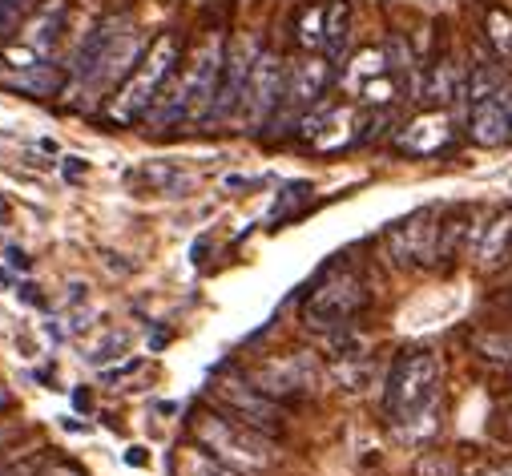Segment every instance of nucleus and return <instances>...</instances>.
I'll return each instance as SVG.
<instances>
[{"instance_id": "obj_38", "label": "nucleus", "mask_w": 512, "mask_h": 476, "mask_svg": "<svg viewBox=\"0 0 512 476\" xmlns=\"http://www.w3.org/2000/svg\"><path fill=\"white\" fill-rule=\"evenodd\" d=\"M125 460H130L134 468H142V464H146L150 456H146V448H130V452H125Z\"/></svg>"}, {"instance_id": "obj_4", "label": "nucleus", "mask_w": 512, "mask_h": 476, "mask_svg": "<svg viewBox=\"0 0 512 476\" xmlns=\"http://www.w3.org/2000/svg\"><path fill=\"white\" fill-rule=\"evenodd\" d=\"M367 303H371V291H367L363 275L339 267L323 283H315L311 295L303 299V327L327 335L335 327H347L359 311H367Z\"/></svg>"}, {"instance_id": "obj_17", "label": "nucleus", "mask_w": 512, "mask_h": 476, "mask_svg": "<svg viewBox=\"0 0 512 476\" xmlns=\"http://www.w3.org/2000/svg\"><path fill=\"white\" fill-rule=\"evenodd\" d=\"M448 142H452L448 113H444V109H432V113L416 117L412 126H404V130H400L396 150H404V154H440Z\"/></svg>"}, {"instance_id": "obj_13", "label": "nucleus", "mask_w": 512, "mask_h": 476, "mask_svg": "<svg viewBox=\"0 0 512 476\" xmlns=\"http://www.w3.org/2000/svg\"><path fill=\"white\" fill-rule=\"evenodd\" d=\"M512 255V206H500L496 214H488L476 230L472 243V259L480 271H496L504 267V259Z\"/></svg>"}, {"instance_id": "obj_42", "label": "nucleus", "mask_w": 512, "mask_h": 476, "mask_svg": "<svg viewBox=\"0 0 512 476\" xmlns=\"http://www.w3.org/2000/svg\"><path fill=\"white\" fill-rule=\"evenodd\" d=\"M9 440H13V432H9V428H0V448H5Z\"/></svg>"}, {"instance_id": "obj_19", "label": "nucleus", "mask_w": 512, "mask_h": 476, "mask_svg": "<svg viewBox=\"0 0 512 476\" xmlns=\"http://www.w3.org/2000/svg\"><path fill=\"white\" fill-rule=\"evenodd\" d=\"M420 97H424L428 105H436V109L452 105V97H464V77H460V69L452 65L448 53L432 57V61L420 69Z\"/></svg>"}, {"instance_id": "obj_26", "label": "nucleus", "mask_w": 512, "mask_h": 476, "mask_svg": "<svg viewBox=\"0 0 512 476\" xmlns=\"http://www.w3.org/2000/svg\"><path fill=\"white\" fill-rule=\"evenodd\" d=\"M484 41L492 45V53L500 61H512V13L500 5L484 9Z\"/></svg>"}, {"instance_id": "obj_18", "label": "nucleus", "mask_w": 512, "mask_h": 476, "mask_svg": "<svg viewBox=\"0 0 512 476\" xmlns=\"http://www.w3.org/2000/svg\"><path fill=\"white\" fill-rule=\"evenodd\" d=\"M476 230H480L476 206H456V210H448V214L440 218V226H436V263H452V259L464 251V243H476Z\"/></svg>"}, {"instance_id": "obj_29", "label": "nucleus", "mask_w": 512, "mask_h": 476, "mask_svg": "<svg viewBox=\"0 0 512 476\" xmlns=\"http://www.w3.org/2000/svg\"><path fill=\"white\" fill-rule=\"evenodd\" d=\"M307 194H311V186H307V182H291V186L283 190V198L275 202V214H271V222H283V218L291 214V206H299Z\"/></svg>"}, {"instance_id": "obj_3", "label": "nucleus", "mask_w": 512, "mask_h": 476, "mask_svg": "<svg viewBox=\"0 0 512 476\" xmlns=\"http://www.w3.org/2000/svg\"><path fill=\"white\" fill-rule=\"evenodd\" d=\"M436 380H440V368L428 347L400 351L388 380H383V416H388V424L416 420L436 400Z\"/></svg>"}, {"instance_id": "obj_16", "label": "nucleus", "mask_w": 512, "mask_h": 476, "mask_svg": "<svg viewBox=\"0 0 512 476\" xmlns=\"http://www.w3.org/2000/svg\"><path fill=\"white\" fill-rule=\"evenodd\" d=\"M65 21H69V0H41V5L29 13L25 45L37 57H53V49H57V41L65 33Z\"/></svg>"}, {"instance_id": "obj_11", "label": "nucleus", "mask_w": 512, "mask_h": 476, "mask_svg": "<svg viewBox=\"0 0 512 476\" xmlns=\"http://www.w3.org/2000/svg\"><path fill=\"white\" fill-rule=\"evenodd\" d=\"M263 45L250 41V37H238L226 45V65H222V81H218V97H214V109H210V122L206 126H222L230 117L242 113V101H246V85H250V73H254V61H259Z\"/></svg>"}, {"instance_id": "obj_31", "label": "nucleus", "mask_w": 512, "mask_h": 476, "mask_svg": "<svg viewBox=\"0 0 512 476\" xmlns=\"http://www.w3.org/2000/svg\"><path fill=\"white\" fill-rule=\"evenodd\" d=\"M142 364H146V360H142V355H134V360H125L121 368H105V380H109V384H113V380H125V376H134V372H142Z\"/></svg>"}, {"instance_id": "obj_8", "label": "nucleus", "mask_w": 512, "mask_h": 476, "mask_svg": "<svg viewBox=\"0 0 512 476\" xmlns=\"http://www.w3.org/2000/svg\"><path fill=\"white\" fill-rule=\"evenodd\" d=\"M226 37L222 33H210L190 65L182 69V81H186V97H190V122L194 126H206L210 122V109H214V97H218V81H222V65H226Z\"/></svg>"}, {"instance_id": "obj_40", "label": "nucleus", "mask_w": 512, "mask_h": 476, "mask_svg": "<svg viewBox=\"0 0 512 476\" xmlns=\"http://www.w3.org/2000/svg\"><path fill=\"white\" fill-rule=\"evenodd\" d=\"M13 218V210H9V202L5 198H0V222H9Z\"/></svg>"}, {"instance_id": "obj_30", "label": "nucleus", "mask_w": 512, "mask_h": 476, "mask_svg": "<svg viewBox=\"0 0 512 476\" xmlns=\"http://www.w3.org/2000/svg\"><path fill=\"white\" fill-rule=\"evenodd\" d=\"M492 432H496L504 444H512V400H508V404L496 412V424H492Z\"/></svg>"}, {"instance_id": "obj_7", "label": "nucleus", "mask_w": 512, "mask_h": 476, "mask_svg": "<svg viewBox=\"0 0 512 476\" xmlns=\"http://www.w3.org/2000/svg\"><path fill=\"white\" fill-rule=\"evenodd\" d=\"M335 77V65L323 57V53H307L299 65H287V89H283V105L275 113V122L271 126H299V117L311 113L327 85Z\"/></svg>"}, {"instance_id": "obj_10", "label": "nucleus", "mask_w": 512, "mask_h": 476, "mask_svg": "<svg viewBox=\"0 0 512 476\" xmlns=\"http://www.w3.org/2000/svg\"><path fill=\"white\" fill-rule=\"evenodd\" d=\"M283 89H287V65L279 53L263 49L259 61H254V73H250V85H246V101H242V122L250 130H263L275 122V113L283 105Z\"/></svg>"}, {"instance_id": "obj_1", "label": "nucleus", "mask_w": 512, "mask_h": 476, "mask_svg": "<svg viewBox=\"0 0 512 476\" xmlns=\"http://www.w3.org/2000/svg\"><path fill=\"white\" fill-rule=\"evenodd\" d=\"M178 65H182V37L178 33H158L150 41L146 57L138 61V69L113 89V97L105 105V122L109 126H138V122H146L154 101H158V93L178 73Z\"/></svg>"}, {"instance_id": "obj_41", "label": "nucleus", "mask_w": 512, "mask_h": 476, "mask_svg": "<svg viewBox=\"0 0 512 476\" xmlns=\"http://www.w3.org/2000/svg\"><path fill=\"white\" fill-rule=\"evenodd\" d=\"M9 404H13V396H9V392H5V388H0V412H5V408H9Z\"/></svg>"}, {"instance_id": "obj_28", "label": "nucleus", "mask_w": 512, "mask_h": 476, "mask_svg": "<svg viewBox=\"0 0 512 476\" xmlns=\"http://www.w3.org/2000/svg\"><path fill=\"white\" fill-rule=\"evenodd\" d=\"M37 9V0H0V45L13 37V29L21 25V17H29Z\"/></svg>"}, {"instance_id": "obj_43", "label": "nucleus", "mask_w": 512, "mask_h": 476, "mask_svg": "<svg viewBox=\"0 0 512 476\" xmlns=\"http://www.w3.org/2000/svg\"><path fill=\"white\" fill-rule=\"evenodd\" d=\"M508 275H512V263H508Z\"/></svg>"}, {"instance_id": "obj_25", "label": "nucleus", "mask_w": 512, "mask_h": 476, "mask_svg": "<svg viewBox=\"0 0 512 476\" xmlns=\"http://www.w3.org/2000/svg\"><path fill=\"white\" fill-rule=\"evenodd\" d=\"M323 351H327V360H335V364L367 360V335H359L351 323L347 327H335V331L323 335Z\"/></svg>"}, {"instance_id": "obj_39", "label": "nucleus", "mask_w": 512, "mask_h": 476, "mask_svg": "<svg viewBox=\"0 0 512 476\" xmlns=\"http://www.w3.org/2000/svg\"><path fill=\"white\" fill-rule=\"evenodd\" d=\"M17 295H21L25 303H41V295H37V287H33V283H21V291H17Z\"/></svg>"}, {"instance_id": "obj_37", "label": "nucleus", "mask_w": 512, "mask_h": 476, "mask_svg": "<svg viewBox=\"0 0 512 476\" xmlns=\"http://www.w3.org/2000/svg\"><path fill=\"white\" fill-rule=\"evenodd\" d=\"M496 101H500V105H504V113H508V122H512V81H508V85H500V89H496Z\"/></svg>"}, {"instance_id": "obj_2", "label": "nucleus", "mask_w": 512, "mask_h": 476, "mask_svg": "<svg viewBox=\"0 0 512 476\" xmlns=\"http://www.w3.org/2000/svg\"><path fill=\"white\" fill-rule=\"evenodd\" d=\"M186 436H194L202 448H210L218 460H226L234 472L250 476V472H267L275 468L279 460V440L254 432L246 424H238L234 416L218 412L214 404L190 412V424H186Z\"/></svg>"}, {"instance_id": "obj_12", "label": "nucleus", "mask_w": 512, "mask_h": 476, "mask_svg": "<svg viewBox=\"0 0 512 476\" xmlns=\"http://www.w3.org/2000/svg\"><path fill=\"white\" fill-rule=\"evenodd\" d=\"M125 29H134L130 25V17H105L101 25H93V33H85V41L73 49V57H69V65H65V73H69V93H77V89H85L89 81H93V73L101 69V61L109 57V49H113V41L125 33Z\"/></svg>"}, {"instance_id": "obj_5", "label": "nucleus", "mask_w": 512, "mask_h": 476, "mask_svg": "<svg viewBox=\"0 0 512 476\" xmlns=\"http://www.w3.org/2000/svg\"><path fill=\"white\" fill-rule=\"evenodd\" d=\"M206 400H210L218 412L234 416L238 424L263 432V436H271V440H283V432H287V408H283L279 400H271L263 388H254L246 376H218V380L206 388Z\"/></svg>"}, {"instance_id": "obj_6", "label": "nucleus", "mask_w": 512, "mask_h": 476, "mask_svg": "<svg viewBox=\"0 0 512 476\" xmlns=\"http://www.w3.org/2000/svg\"><path fill=\"white\" fill-rule=\"evenodd\" d=\"M436 214L432 210H412L408 218L392 222L383 230V255L400 271H416L436 263Z\"/></svg>"}, {"instance_id": "obj_22", "label": "nucleus", "mask_w": 512, "mask_h": 476, "mask_svg": "<svg viewBox=\"0 0 512 476\" xmlns=\"http://www.w3.org/2000/svg\"><path fill=\"white\" fill-rule=\"evenodd\" d=\"M130 182H142L150 194H186L194 178L182 174V166H174V162H146V166L130 170Z\"/></svg>"}, {"instance_id": "obj_36", "label": "nucleus", "mask_w": 512, "mask_h": 476, "mask_svg": "<svg viewBox=\"0 0 512 476\" xmlns=\"http://www.w3.org/2000/svg\"><path fill=\"white\" fill-rule=\"evenodd\" d=\"M73 408H77V412H89V408H93V392H89V388H77V392H73Z\"/></svg>"}, {"instance_id": "obj_35", "label": "nucleus", "mask_w": 512, "mask_h": 476, "mask_svg": "<svg viewBox=\"0 0 512 476\" xmlns=\"http://www.w3.org/2000/svg\"><path fill=\"white\" fill-rule=\"evenodd\" d=\"M9 267H13V271H29V267H33V259H29L25 251H17V247H13V251H9Z\"/></svg>"}, {"instance_id": "obj_21", "label": "nucleus", "mask_w": 512, "mask_h": 476, "mask_svg": "<svg viewBox=\"0 0 512 476\" xmlns=\"http://www.w3.org/2000/svg\"><path fill=\"white\" fill-rule=\"evenodd\" d=\"M323 29H327V0H307L291 21V37L303 53H323Z\"/></svg>"}, {"instance_id": "obj_23", "label": "nucleus", "mask_w": 512, "mask_h": 476, "mask_svg": "<svg viewBox=\"0 0 512 476\" xmlns=\"http://www.w3.org/2000/svg\"><path fill=\"white\" fill-rule=\"evenodd\" d=\"M351 45V0H327V29H323V57L335 65Z\"/></svg>"}, {"instance_id": "obj_20", "label": "nucleus", "mask_w": 512, "mask_h": 476, "mask_svg": "<svg viewBox=\"0 0 512 476\" xmlns=\"http://www.w3.org/2000/svg\"><path fill=\"white\" fill-rule=\"evenodd\" d=\"M170 468H174V476H242V472H234L226 460H218L210 448H202L194 436H186V440L174 448Z\"/></svg>"}, {"instance_id": "obj_33", "label": "nucleus", "mask_w": 512, "mask_h": 476, "mask_svg": "<svg viewBox=\"0 0 512 476\" xmlns=\"http://www.w3.org/2000/svg\"><path fill=\"white\" fill-rule=\"evenodd\" d=\"M45 472V452L41 456H33V460H25V464H17L13 472H5V476H41Z\"/></svg>"}, {"instance_id": "obj_24", "label": "nucleus", "mask_w": 512, "mask_h": 476, "mask_svg": "<svg viewBox=\"0 0 512 476\" xmlns=\"http://www.w3.org/2000/svg\"><path fill=\"white\" fill-rule=\"evenodd\" d=\"M472 355L488 368L512 372V331H476L472 335Z\"/></svg>"}, {"instance_id": "obj_32", "label": "nucleus", "mask_w": 512, "mask_h": 476, "mask_svg": "<svg viewBox=\"0 0 512 476\" xmlns=\"http://www.w3.org/2000/svg\"><path fill=\"white\" fill-rule=\"evenodd\" d=\"M61 174H65L69 182H81V178H85V158H77V154L61 158Z\"/></svg>"}, {"instance_id": "obj_34", "label": "nucleus", "mask_w": 512, "mask_h": 476, "mask_svg": "<svg viewBox=\"0 0 512 476\" xmlns=\"http://www.w3.org/2000/svg\"><path fill=\"white\" fill-rule=\"evenodd\" d=\"M480 476H512V460H492L480 468Z\"/></svg>"}, {"instance_id": "obj_9", "label": "nucleus", "mask_w": 512, "mask_h": 476, "mask_svg": "<svg viewBox=\"0 0 512 476\" xmlns=\"http://www.w3.org/2000/svg\"><path fill=\"white\" fill-rule=\"evenodd\" d=\"M246 380L254 388H263L271 400H279L283 408H291V404H299V400H307L315 392L319 372L311 364V355L291 351V355H271V360H263Z\"/></svg>"}, {"instance_id": "obj_14", "label": "nucleus", "mask_w": 512, "mask_h": 476, "mask_svg": "<svg viewBox=\"0 0 512 476\" xmlns=\"http://www.w3.org/2000/svg\"><path fill=\"white\" fill-rule=\"evenodd\" d=\"M468 142L472 146H484V150H500L512 142V122H508V113L496 97H484V101H472L468 105Z\"/></svg>"}, {"instance_id": "obj_27", "label": "nucleus", "mask_w": 512, "mask_h": 476, "mask_svg": "<svg viewBox=\"0 0 512 476\" xmlns=\"http://www.w3.org/2000/svg\"><path fill=\"white\" fill-rule=\"evenodd\" d=\"M125 347H130V331H117V327H113V331H109V335H105V339L85 355V360H89L93 368H105L109 360H117V355H121Z\"/></svg>"}, {"instance_id": "obj_15", "label": "nucleus", "mask_w": 512, "mask_h": 476, "mask_svg": "<svg viewBox=\"0 0 512 476\" xmlns=\"http://www.w3.org/2000/svg\"><path fill=\"white\" fill-rule=\"evenodd\" d=\"M0 85L13 89V93H29V97H53V93H61L69 85V73H65V65H53L49 57H41L29 69L0 65Z\"/></svg>"}]
</instances>
